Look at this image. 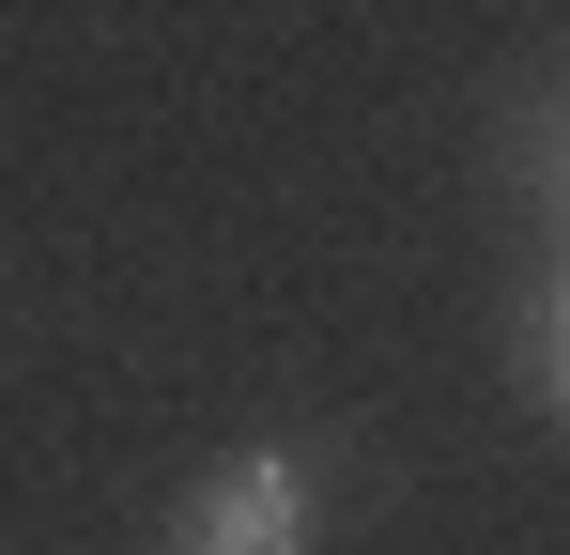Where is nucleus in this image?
I'll return each mask as SVG.
<instances>
[{
	"instance_id": "obj_1",
	"label": "nucleus",
	"mask_w": 570,
	"mask_h": 555,
	"mask_svg": "<svg viewBox=\"0 0 570 555\" xmlns=\"http://www.w3.org/2000/svg\"><path fill=\"white\" fill-rule=\"evenodd\" d=\"M308 463L293 448H232L216 478L186 494V555H308Z\"/></svg>"
},
{
	"instance_id": "obj_2",
	"label": "nucleus",
	"mask_w": 570,
	"mask_h": 555,
	"mask_svg": "<svg viewBox=\"0 0 570 555\" xmlns=\"http://www.w3.org/2000/svg\"><path fill=\"white\" fill-rule=\"evenodd\" d=\"M540 401L570 417V263H556V293H540Z\"/></svg>"
},
{
	"instance_id": "obj_3",
	"label": "nucleus",
	"mask_w": 570,
	"mask_h": 555,
	"mask_svg": "<svg viewBox=\"0 0 570 555\" xmlns=\"http://www.w3.org/2000/svg\"><path fill=\"white\" fill-rule=\"evenodd\" d=\"M540 185H556V232H570V108L540 124Z\"/></svg>"
}]
</instances>
